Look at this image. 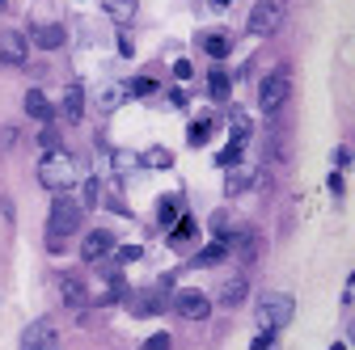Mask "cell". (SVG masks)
<instances>
[{
    "label": "cell",
    "instance_id": "cell-1",
    "mask_svg": "<svg viewBox=\"0 0 355 350\" xmlns=\"http://www.w3.org/2000/svg\"><path fill=\"white\" fill-rule=\"evenodd\" d=\"M296 313V300L284 295V291H266L258 295V308H254V321H258V333H279Z\"/></svg>",
    "mask_w": 355,
    "mask_h": 350
},
{
    "label": "cell",
    "instance_id": "cell-2",
    "mask_svg": "<svg viewBox=\"0 0 355 350\" xmlns=\"http://www.w3.org/2000/svg\"><path fill=\"white\" fill-rule=\"evenodd\" d=\"M80 220H85L80 203L68 199V194H60V199L51 203V224H47V241H51V249H60V245L80 228Z\"/></svg>",
    "mask_w": 355,
    "mask_h": 350
},
{
    "label": "cell",
    "instance_id": "cell-3",
    "mask_svg": "<svg viewBox=\"0 0 355 350\" xmlns=\"http://www.w3.org/2000/svg\"><path fill=\"white\" fill-rule=\"evenodd\" d=\"M38 182L47 186V190H55V194H64V190H72V186L80 182V169H76L64 152H51V156L38 160Z\"/></svg>",
    "mask_w": 355,
    "mask_h": 350
},
{
    "label": "cell",
    "instance_id": "cell-4",
    "mask_svg": "<svg viewBox=\"0 0 355 350\" xmlns=\"http://www.w3.org/2000/svg\"><path fill=\"white\" fill-rule=\"evenodd\" d=\"M288 89H292V76H288L284 68H275L271 76L262 80V89H258V110H262V114H275V110L288 102Z\"/></svg>",
    "mask_w": 355,
    "mask_h": 350
},
{
    "label": "cell",
    "instance_id": "cell-5",
    "mask_svg": "<svg viewBox=\"0 0 355 350\" xmlns=\"http://www.w3.org/2000/svg\"><path fill=\"white\" fill-rule=\"evenodd\" d=\"M250 34L254 38H271V34H279V26H284V9L275 5V0H258V5L250 9Z\"/></svg>",
    "mask_w": 355,
    "mask_h": 350
},
{
    "label": "cell",
    "instance_id": "cell-6",
    "mask_svg": "<svg viewBox=\"0 0 355 350\" xmlns=\"http://www.w3.org/2000/svg\"><path fill=\"white\" fill-rule=\"evenodd\" d=\"M21 350H51L55 346V325L51 321H30L26 329H21V342H17Z\"/></svg>",
    "mask_w": 355,
    "mask_h": 350
},
{
    "label": "cell",
    "instance_id": "cell-7",
    "mask_svg": "<svg viewBox=\"0 0 355 350\" xmlns=\"http://www.w3.org/2000/svg\"><path fill=\"white\" fill-rule=\"evenodd\" d=\"M173 313L182 317V321H203L207 313H211V304H207V295H199V291H182L173 300Z\"/></svg>",
    "mask_w": 355,
    "mask_h": 350
},
{
    "label": "cell",
    "instance_id": "cell-8",
    "mask_svg": "<svg viewBox=\"0 0 355 350\" xmlns=\"http://www.w3.org/2000/svg\"><path fill=\"white\" fill-rule=\"evenodd\" d=\"M30 55V38L17 34V30H0V59L5 64H26Z\"/></svg>",
    "mask_w": 355,
    "mask_h": 350
},
{
    "label": "cell",
    "instance_id": "cell-9",
    "mask_svg": "<svg viewBox=\"0 0 355 350\" xmlns=\"http://www.w3.org/2000/svg\"><path fill=\"white\" fill-rule=\"evenodd\" d=\"M110 249H114V237H110L106 228H94V232L80 241V257H85V261H102Z\"/></svg>",
    "mask_w": 355,
    "mask_h": 350
},
{
    "label": "cell",
    "instance_id": "cell-10",
    "mask_svg": "<svg viewBox=\"0 0 355 350\" xmlns=\"http://www.w3.org/2000/svg\"><path fill=\"white\" fill-rule=\"evenodd\" d=\"M199 47H203L211 59H229V55H233V34H229V30H207V34L199 38Z\"/></svg>",
    "mask_w": 355,
    "mask_h": 350
},
{
    "label": "cell",
    "instance_id": "cell-11",
    "mask_svg": "<svg viewBox=\"0 0 355 350\" xmlns=\"http://www.w3.org/2000/svg\"><path fill=\"white\" fill-rule=\"evenodd\" d=\"M60 295H64V304H72V308H80V304L89 300V291H85L80 275H64V279H60Z\"/></svg>",
    "mask_w": 355,
    "mask_h": 350
},
{
    "label": "cell",
    "instance_id": "cell-12",
    "mask_svg": "<svg viewBox=\"0 0 355 350\" xmlns=\"http://www.w3.org/2000/svg\"><path fill=\"white\" fill-rule=\"evenodd\" d=\"M34 42H38V47L42 51H55V47H64V26H47V21H42V26H34Z\"/></svg>",
    "mask_w": 355,
    "mask_h": 350
},
{
    "label": "cell",
    "instance_id": "cell-13",
    "mask_svg": "<svg viewBox=\"0 0 355 350\" xmlns=\"http://www.w3.org/2000/svg\"><path fill=\"white\" fill-rule=\"evenodd\" d=\"M250 295V283H245V275H233L229 283H225V291H220V304L225 308H237V304Z\"/></svg>",
    "mask_w": 355,
    "mask_h": 350
},
{
    "label": "cell",
    "instance_id": "cell-14",
    "mask_svg": "<svg viewBox=\"0 0 355 350\" xmlns=\"http://www.w3.org/2000/svg\"><path fill=\"white\" fill-rule=\"evenodd\" d=\"M195 241V220H191V215H178V220H173V232H169V245L173 249H187Z\"/></svg>",
    "mask_w": 355,
    "mask_h": 350
},
{
    "label": "cell",
    "instance_id": "cell-15",
    "mask_svg": "<svg viewBox=\"0 0 355 350\" xmlns=\"http://www.w3.org/2000/svg\"><path fill=\"white\" fill-rule=\"evenodd\" d=\"M102 9H106V17H114L119 26H127L131 17H136V0H102Z\"/></svg>",
    "mask_w": 355,
    "mask_h": 350
},
{
    "label": "cell",
    "instance_id": "cell-16",
    "mask_svg": "<svg viewBox=\"0 0 355 350\" xmlns=\"http://www.w3.org/2000/svg\"><path fill=\"white\" fill-rule=\"evenodd\" d=\"M80 114H85V93L72 84V89L64 93V122H80Z\"/></svg>",
    "mask_w": 355,
    "mask_h": 350
},
{
    "label": "cell",
    "instance_id": "cell-17",
    "mask_svg": "<svg viewBox=\"0 0 355 350\" xmlns=\"http://www.w3.org/2000/svg\"><path fill=\"white\" fill-rule=\"evenodd\" d=\"M225 257H229V241H211L207 249H199L195 266H216V261H225Z\"/></svg>",
    "mask_w": 355,
    "mask_h": 350
},
{
    "label": "cell",
    "instance_id": "cell-18",
    "mask_svg": "<svg viewBox=\"0 0 355 350\" xmlns=\"http://www.w3.org/2000/svg\"><path fill=\"white\" fill-rule=\"evenodd\" d=\"M207 228L216 232V241H229V237H233V215H229V211H211Z\"/></svg>",
    "mask_w": 355,
    "mask_h": 350
},
{
    "label": "cell",
    "instance_id": "cell-19",
    "mask_svg": "<svg viewBox=\"0 0 355 350\" xmlns=\"http://www.w3.org/2000/svg\"><path fill=\"white\" fill-rule=\"evenodd\" d=\"M140 165H148V169H169V165H173V152L157 144V148H148V152L140 156Z\"/></svg>",
    "mask_w": 355,
    "mask_h": 350
},
{
    "label": "cell",
    "instance_id": "cell-20",
    "mask_svg": "<svg viewBox=\"0 0 355 350\" xmlns=\"http://www.w3.org/2000/svg\"><path fill=\"white\" fill-rule=\"evenodd\" d=\"M26 114H30V118H51V106H47V98H42L38 89L26 93Z\"/></svg>",
    "mask_w": 355,
    "mask_h": 350
},
{
    "label": "cell",
    "instance_id": "cell-21",
    "mask_svg": "<svg viewBox=\"0 0 355 350\" xmlns=\"http://www.w3.org/2000/svg\"><path fill=\"white\" fill-rule=\"evenodd\" d=\"M229 84H233V80H229L225 72H220V68H216V72L207 76V93H211L216 102H225V98H229Z\"/></svg>",
    "mask_w": 355,
    "mask_h": 350
},
{
    "label": "cell",
    "instance_id": "cell-22",
    "mask_svg": "<svg viewBox=\"0 0 355 350\" xmlns=\"http://www.w3.org/2000/svg\"><path fill=\"white\" fill-rule=\"evenodd\" d=\"M153 89H157V80H153V76H136V80H127L123 98H144V93H153Z\"/></svg>",
    "mask_w": 355,
    "mask_h": 350
},
{
    "label": "cell",
    "instance_id": "cell-23",
    "mask_svg": "<svg viewBox=\"0 0 355 350\" xmlns=\"http://www.w3.org/2000/svg\"><path fill=\"white\" fill-rule=\"evenodd\" d=\"M241 144H245V140H233L225 152H216V165H225V169H229V165H237V156H241Z\"/></svg>",
    "mask_w": 355,
    "mask_h": 350
},
{
    "label": "cell",
    "instance_id": "cell-24",
    "mask_svg": "<svg viewBox=\"0 0 355 350\" xmlns=\"http://www.w3.org/2000/svg\"><path fill=\"white\" fill-rule=\"evenodd\" d=\"M110 253H114L119 266H127V261H140V245H119V249H110Z\"/></svg>",
    "mask_w": 355,
    "mask_h": 350
},
{
    "label": "cell",
    "instance_id": "cell-25",
    "mask_svg": "<svg viewBox=\"0 0 355 350\" xmlns=\"http://www.w3.org/2000/svg\"><path fill=\"white\" fill-rule=\"evenodd\" d=\"M38 144L47 148V156H51V152H60V131H55V127H42V136H38Z\"/></svg>",
    "mask_w": 355,
    "mask_h": 350
},
{
    "label": "cell",
    "instance_id": "cell-26",
    "mask_svg": "<svg viewBox=\"0 0 355 350\" xmlns=\"http://www.w3.org/2000/svg\"><path fill=\"white\" fill-rule=\"evenodd\" d=\"M157 215H161V224H173V220H178V199H161Z\"/></svg>",
    "mask_w": 355,
    "mask_h": 350
},
{
    "label": "cell",
    "instance_id": "cell-27",
    "mask_svg": "<svg viewBox=\"0 0 355 350\" xmlns=\"http://www.w3.org/2000/svg\"><path fill=\"white\" fill-rule=\"evenodd\" d=\"M207 136H211V122H195L191 127V144H207Z\"/></svg>",
    "mask_w": 355,
    "mask_h": 350
},
{
    "label": "cell",
    "instance_id": "cell-28",
    "mask_svg": "<svg viewBox=\"0 0 355 350\" xmlns=\"http://www.w3.org/2000/svg\"><path fill=\"white\" fill-rule=\"evenodd\" d=\"M250 350H279V342H275V333H258Z\"/></svg>",
    "mask_w": 355,
    "mask_h": 350
},
{
    "label": "cell",
    "instance_id": "cell-29",
    "mask_svg": "<svg viewBox=\"0 0 355 350\" xmlns=\"http://www.w3.org/2000/svg\"><path fill=\"white\" fill-rule=\"evenodd\" d=\"M140 350H169V333H153Z\"/></svg>",
    "mask_w": 355,
    "mask_h": 350
},
{
    "label": "cell",
    "instance_id": "cell-30",
    "mask_svg": "<svg viewBox=\"0 0 355 350\" xmlns=\"http://www.w3.org/2000/svg\"><path fill=\"white\" fill-rule=\"evenodd\" d=\"M173 76H178V80H191V76H195L191 59H178V64H173Z\"/></svg>",
    "mask_w": 355,
    "mask_h": 350
},
{
    "label": "cell",
    "instance_id": "cell-31",
    "mask_svg": "<svg viewBox=\"0 0 355 350\" xmlns=\"http://www.w3.org/2000/svg\"><path fill=\"white\" fill-rule=\"evenodd\" d=\"M334 165L347 169V165H351V152H347V148H334Z\"/></svg>",
    "mask_w": 355,
    "mask_h": 350
},
{
    "label": "cell",
    "instance_id": "cell-32",
    "mask_svg": "<svg viewBox=\"0 0 355 350\" xmlns=\"http://www.w3.org/2000/svg\"><path fill=\"white\" fill-rule=\"evenodd\" d=\"M211 5H216V9H225V5H229V0H211Z\"/></svg>",
    "mask_w": 355,
    "mask_h": 350
},
{
    "label": "cell",
    "instance_id": "cell-33",
    "mask_svg": "<svg viewBox=\"0 0 355 350\" xmlns=\"http://www.w3.org/2000/svg\"><path fill=\"white\" fill-rule=\"evenodd\" d=\"M330 350H347V346H343V342H334V346H330Z\"/></svg>",
    "mask_w": 355,
    "mask_h": 350
},
{
    "label": "cell",
    "instance_id": "cell-34",
    "mask_svg": "<svg viewBox=\"0 0 355 350\" xmlns=\"http://www.w3.org/2000/svg\"><path fill=\"white\" fill-rule=\"evenodd\" d=\"M0 5H5V0H0Z\"/></svg>",
    "mask_w": 355,
    "mask_h": 350
}]
</instances>
